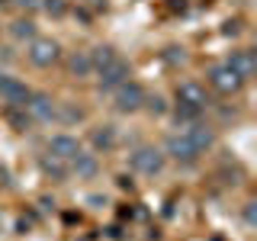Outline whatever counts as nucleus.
<instances>
[{"label":"nucleus","mask_w":257,"mask_h":241,"mask_svg":"<svg viewBox=\"0 0 257 241\" xmlns=\"http://www.w3.org/2000/svg\"><path fill=\"white\" fill-rule=\"evenodd\" d=\"M128 164H132V171H135V174L155 177V174L164 171V151L155 148V145H142V148H135V151H132Z\"/></svg>","instance_id":"f03ea898"},{"label":"nucleus","mask_w":257,"mask_h":241,"mask_svg":"<svg viewBox=\"0 0 257 241\" xmlns=\"http://www.w3.org/2000/svg\"><path fill=\"white\" fill-rule=\"evenodd\" d=\"M68 71L74 77H90L93 74V64H90V52H74L68 58Z\"/></svg>","instance_id":"2eb2a0df"},{"label":"nucleus","mask_w":257,"mask_h":241,"mask_svg":"<svg viewBox=\"0 0 257 241\" xmlns=\"http://www.w3.org/2000/svg\"><path fill=\"white\" fill-rule=\"evenodd\" d=\"M10 32H13V39H26V42H32V39L39 36V32H36V23H32V20H16L13 26H10Z\"/></svg>","instance_id":"f3484780"},{"label":"nucleus","mask_w":257,"mask_h":241,"mask_svg":"<svg viewBox=\"0 0 257 241\" xmlns=\"http://www.w3.org/2000/svg\"><path fill=\"white\" fill-rule=\"evenodd\" d=\"M26 58L36 64V68H52V64L61 58V45L48 36H36L26 48Z\"/></svg>","instance_id":"7ed1b4c3"},{"label":"nucleus","mask_w":257,"mask_h":241,"mask_svg":"<svg viewBox=\"0 0 257 241\" xmlns=\"http://www.w3.org/2000/svg\"><path fill=\"white\" fill-rule=\"evenodd\" d=\"M4 77H7V74H4V71H0V80H4Z\"/></svg>","instance_id":"5701e85b"},{"label":"nucleus","mask_w":257,"mask_h":241,"mask_svg":"<svg viewBox=\"0 0 257 241\" xmlns=\"http://www.w3.org/2000/svg\"><path fill=\"white\" fill-rule=\"evenodd\" d=\"M68 167H71L77 177H93V174H96V158L87 155V151H77V155L68 161Z\"/></svg>","instance_id":"4468645a"},{"label":"nucleus","mask_w":257,"mask_h":241,"mask_svg":"<svg viewBox=\"0 0 257 241\" xmlns=\"http://www.w3.org/2000/svg\"><path fill=\"white\" fill-rule=\"evenodd\" d=\"M112 106H116L119 112H139L145 106L142 84H135V80H122V84L112 90Z\"/></svg>","instance_id":"20e7f679"},{"label":"nucleus","mask_w":257,"mask_h":241,"mask_svg":"<svg viewBox=\"0 0 257 241\" xmlns=\"http://www.w3.org/2000/svg\"><path fill=\"white\" fill-rule=\"evenodd\" d=\"M80 151V142L74 139V135H52V139H48V155L52 158H58V161H71Z\"/></svg>","instance_id":"9d476101"},{"label":"nucleus","mask_w":257,"mask_h":241,"mask_svg":"<svg viewBox=\"0 0 257 241\" xmlns=\"http://www.w3.org/2000/svg\"><path fill=\"white\" fill-rule=\"evenodd\" d=\"M90 142H93L96 151H112V148H116V142H119V135H116V129H112V126H96L93 132H90Z\"/></svg>","instance_id":"ddd939ff"},{"label":"nucleus","mask_w":257,"mask_h":241,"mask_svg":"<svg viewBox=\"0 0 257 241\" xmlns=\"http://www.w3.org/2000/svg\"><path fill=\"white\" fill-rule=\"evenodd\" d=\"M209 84H212L219 93H238L241 87H244V77L225 61V64H215V68L209 71Z\"/></svg>","instance_id":"423d86ee"},{"label":"nucleus","mask_w":257,"mask_h":241,"mask_svg":"<svg viewBox=\"0 0 257 241\" xmlns=\"http://www.w3.org/2000/svg\"><path fill=\"white\" fill-rule=\"evenodd\" d=\"M39 4H42L48 13H55V16H58V13H64V0H39Z\"/></svg>","instance_id":"6ab92c4d"},{"label":"nucleus","mask_w":257,"mask_h":241,"mask_svg":"<svg viewBox=\"0 0 257 241\" xmlns=\"http://www.w3.org/2000/svg\"><path fill=\"white\" fill-rule=\"evenodd\" d=\"M55 106H58V103H55L48 93H29V100H26L23 109H26L36 123H52V119H55Z\"/></svg>","instance_id":"6e6552de"},{"label":"nucleus","mask_w":257,"mask_h":241,"mask_svg":"<svg viewBox=\"0 0 257 241\" xmlns=\"http://www.w3.org/2000/svg\"><path fill=\"white\" fill-rule=\"evenodd\" d=\"M183 135H187V139L196 145L199 151H206L209 145H212V129L209 126H203V123H187V129H180Z\"/></svg>","instance_id":"f8f14e48"},{"label":"nucleus","mask_w":257,"mask_h":241,"mask_svg":"<svg viewBox=\"0 0 257 241\" xmlns=\"http://www.w3.org/2000/svg\"><path fill=\"white\" fill-rule=\"evenodd\" d=\"M145 103H148L151 112H164V100L161 96H145Z\"/></svg>","instance_id":"aec40b11"},{"label":"nucleus","mask_w":257,"mask_h":241,"mask_svg":"<svg viewBox=\"0 0 257 241\" xmlns=\"http://www.w3.org/2000/svg\"><path fill=\"white\" fill-rule=\"evenodd\" d=\"M93 74H96V84H100V90H116L122 80H128L132 68H128V64L116 55V58H112L109 64H103L100 71H93Z\"/></svg>","instance_id":"39448f33"},{"label":"nucleus","mask_w":257,"mask_h":241,"mask_svg":"<svg viewBox=\"0 0 257 241\" xmlns=\"http://www.w3.org/2000/svg\"><path fill=\"white\" fill-rule=\"evenodd\" d=\"M174 96H177V123H196L199 112L209 106L206 87L196 84V80H183Z\"/></svg>","instance_id":"f257e3e1"},{"label":"nucleus","mask_w":257,"mask_h":241,"mask_svg":"<svg viewBox=\"0 0 257 241\" xmlns=\"http://www.w3.org/2000/svg\"><path fill=\"white\" fill-rule=\"evenodd\" d=\"M164 155H171L174 161H180V164H193L203 151H199L183 132H174V135H167V142H164Z\"/></svg>","instance_id":"0eeeda50"},{"label":"nucleus","mask_w":257,"mask_h":241,"mask_svg":"<svg viewBox=\"0 0 257 241\" xmlns=\"http://www.w3.org/2000/svg\"><path fill=\"white\" fill-rule=\"evenodd\" d=\"M42 171L52 174L55 180H64V177H68V161H58V158L45 155V158H42Z\"/></svg>","instance_id":"dca6fc26"},{"label":"nucleus","mask_w":257,"mask_h":241,"mask_svg":"<svg viewBox=\"0 0 257 241\" xmlns=\"http://www.w3.org/2000/svg\"><path fill=\"white\" fill-rule=\"evenodd\" d=\"M228 64H231V68H235L238 71V74L241 77H251L254 74V71H257V58H254V52H251V48H241V52H235V55H231V58H228Z\"/></svg>","instance_id":"9b49d317"},{"label":"nucleus","mask_w":257,"mask_h":241,"mask_svg":"<svg viewBox=\"0 0 257 241\" xmlns=\"http://www.w3.org/2000/svg\"><path fill=\"white\" fill-rule=\"evenodd\" d=\"M112 58H116V52H112L109 45H100V48H93V52H90V64H93V71H100L103 64H109Z\"/></svg>","instance_id":"a211bd4d"},{"label":"nucleus","mask_w":257,"mask_h":241,"mask_svg":"<svg viewBox=\"0 0 257 241\" xmlns=\"http://www.w3.org/2000/svg\"><path fill=\"white\" fill-rule=\"evenodd\" d=\"M29 93H32V90L23 84L20 77H4V80H0V96H4L10 106H26Z\"/></svg>","instance_id":"1a4fd4ad"},{"label":"nucleus","mask_w":257,"mask_h":241,"mask_svg":"<svg viewBox=\"0 0 257 241\" xmlns=\"http://www.w3.org/2000/svg\"><path fill=\"white\" fill-rule=\"evenodd\" d=\"M13 4H20V7H26V10H32V7H39V0H13Z\"/></svg>","instance_id":"4be33fe9"},{"label":"nucleus","mask_w":257,"mask_h":241,"mask_svg":"<svg viewBox=\"0 0 257 241\" xmlns=\"http://www.w3.org/2000/svg\"><path fill=\"white\" fill-rule=\"evenodd\" d=\"M244 222L254 225V203H247V209H244Z\"/></svg>","instance_id":"412c9836"}]
</instances>
